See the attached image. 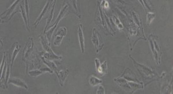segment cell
Masks as SVG:
<instances>
[{
	"label": "cell",
	"instance_id": "5b68a950",
	"mask_svg": "<svg viewBox=\"0 0 173 94\" xmlns=\"http://www.w3.org/2000/svg\"><path fill=\"white\" fill-rule=\"evenodd\" d=\"M67 33V30L66 27H61L58 30L57 33L55 36L53 44L55 46H60L62 43L63 38L65 37Z\"/></svg>",
	"mask_w": 173,
	"mask_h": 94
},
{
	"label": "cell",
	"instance_id": "f546056e",
	"mask_svg": "<svg viewBox=\"0 0 173 94\" xmlns=\"http://www.w3.org/2000/svg\"><path fill=\"white\" fill-rule=\"evenodd\" d=\"M70 1L72 2V5H73L75 10H76V12L78 11V12H80V11H79V9L78 8V7H77V0H70Z\"/></svg>",
	"mask_w": 173,
	"mask_h": 94
},
{
	"label": "cell",
	"instance_id": "d6986e66",
	"mask_svg": "<svg viewBox=\"0 0 173 94\" xmlns=\"http://www.w3.org/2000/svg\"><path fill=\"white\" fill-rule=\"evenodd\" d=\"M102 82H103L102 80H100V78H97L93 75L91 76L89 78V84L90 85L93 87L102 84Z\"/></svg>",
	"mask_w": 173,
	"mask_h": 94
},
{
	"label": "cell",
	"instance_id": "83f0119b",
	"mask_svg": "<svg viewBox=\"0 0 173 94\" xmlns=\"http://www.w3.org/2000/svg\"><path fill=\"white\" fill-rule=\"evenodd\" d=\"M106 92H105V89H104V87L100 85H99L98 89H97V91L96 92V93L97 94H105Z\"/></svg>",
	"mask_w": 173,
	"mask_h": 94
},
{
	"label": "cell",
	"instance_id": "5bb4252c",
	"mask_svg": "<svg viewBox=\"0 0 173 94\" xmlns=\"http://www.w3.org/2000/svg\"><path fill=\"white\" fill-rule=\"evenodd\" d=\"M131 14H132V18H133V20H134V21L135 24L137 25V26H138V27L140 29V30L142 31V33L143 38L146 40V38L145 37V35H144V28H143V27H142V23L141 22V20H140V18H139V15L135 12H134V11H133V12H132Z\"/></svg>",
	"mask_w": 173,
	"mask_h": 94
},
{
	"label": "cell",
	"instance_id": "d4e9b609",
	"mask_svg": "<svg viewBox=\"0 0 173 94\" xmlns=\"http://www.w3.org/2000/svg\"><path fill=\"white\" fill-rule=\"evenodd\" d=\"M142 1L144 3V6H145L146 9V10L147 9L151 12H152V11H153L152 4H151L150 0H142Z\"/></svg>",
	"mask_w": 173,
	"mask_h": 94
},
{
	"label": "cell",
	"instance_id": "7a4b0ae2",
	"mask_svg": "<svg viewBox=\"0 0 173 94\" xmlns=\"http://www.w3.org/2000/svg\"><path fill=\"white\" fill-rule=\"evenodd\" d=\"M149 45L151 48V51L153 53L155 61L158 65L161 64L162 52L161 50L160 45L158 42V37L156 35L151 34L149 36Z\"/></svg>",
	"mask_w": 173,
	"mask_h": 94
},
{
	"label": "cell",
	"instance_id": "2e32d148",
	"mask_svg": "<svg viewBox=\"0 0 173 94\" xmlns=\"http://www.w3.org/2000/svg\"><path fill=\"white\" fill-rule=\"evenodd\" d=\"M21 0H16L15 1H14L13 4L12 5V6H11L10 8L7 10L6 12H5V13H3L2 14H5V13H6V16H4V17H3L2 18V20L3 19H6L7 17H8V16H10L11 14H12V13L13 12V11L14 10V9H15L16 8V6L18 5L20 3H21ZM1 14V15H2Z\"/></svg>",
	"mask_w": 173,
	"mask_h": 94
},
{
	"label": "cell",
	"instance_id": "8fae6325",
	"mask_svg": "<svg viewBox=\"0 0 173 94\" xmlns=\"http://www.w3.org/2000/svg\"><path fill=\"white\" fill-rule=\"evenodd\" d=\"M52 5V2L51 0H48V1L46 2V5H45V6H44V8H43V10H42V13H40V16H38V18H37V20H36L35 23L34 25H33L35 27H37L38 26V25H39V23H40V21H41V20H42V18H43V16H44V15L46 14V13L47 12V11H48V10H50V8H51Z\"/></svg>",
	"mask_w": 173,
	"mask_h": 94
},
{
	"label": "cell",
	"instance_id": "3957f363",
	"mask_svg": "<svg viewBox=\"0 0 173 94\" xmlns=\"http://www.w3.org/2000/svg\"><path fill=\"white\" fill-rule=\"evenodd\" d=\"M68 8H69V6H68V5H65L63 7V8L61 10V11H60L59 16H58V18H57V19L56 20L55 22L53 24V25H52L51 27H50V28H50L49 30H48L45 33V35L46 36V37H47V38L48 39V40L50 41V40H51V38H52V36L53 31H54V30H55V29L56 28V27H57V25H59V23H60V21L62 20L63 18L68 14Z\"/></svg>",
	"mask_w": 173,
	"mask_h": 94
},
{
	"label": "cell",
	"instance_id": "e0dca14e",
	"mask_svg": "<svg viewBox=\"0 0 173 94\" xmlns=\"http://www.w3.org/2000/svg\"><path fill=\"white\" fill-rule=\"evenodd\" d=\"M42 59L43 60V63H44L45 64H46V65H47L50 68V69L53 71V72H55V73H57V72L59 70V69H58V68L57 67V66L55 65V64L52 61H50L48 59H45L44 57H42Z\"/></svg>",
	"mask_w": 173,
	"mask_h": 94
},
{
	"label": "cell",
	"instance_id": "cb8c5ba5",
	"mask_svg": "<svg viewBox=\"0 0 173 94\" xmlns=\"http://www.w3.org/2000/svg\"><path fill=\"white\" fill-rule=\"evenodd\" d=\"M146 14H147L146 15L147 22V24L149 25L151 23H152V21L155 18V17H156V14H155V13H152V12L147 13Z\"/></svg>",
	"mask_w": 173,
	"mask_h": 94
},
{
	"label": "cell",
	"instance_id": "1f68e13d",
	"mask_svg": "<svg viewBox=\"0 0 173 94\" xmlns=\"http://www.w3.org/2000/svg\"><path fill=\"white\" fill-rule=\"evenodd\" d=\"M138 1H139V3H140V4H141V5L142 6V7L144 8V10H145L146 11V8H145V6H144V3H143V1H142V0H138Z\"/></svg>",
	"mask_w": 173,
	"mask_h": 94
},
{
	"label": "cell",
	"instance_id": "52a82bcc",
	"mask_svg": "<svg viewBox=\"0 0 173 94\" xmlns=\"http://www.w3.org/2000/svg\"><path fill=\"white\" fill-rule=\"evenodd\" d=\"M33 47V38L32 37H30L28 38V41L26 43L25 48L23 49V60H25V59H28V57L30 56Z\"/></svg>",
	"mask_w": 173,
	"mask_h": 94
},
{
	"label": "cell",
	"instance_id": "ac0fdd59",
	"mask_svg": "<svg viewBox=\"0 0 173 94\" xmlns=\"http://www.w3.org/2000/svg\"><path fill=\"white\" fill-rule=\"evenodd\" d=\"M99 73L102 75H105L107 74V61H104V62L100 64L99 68L96 69Z\"/></svg>",
	"mask_w": 173,
	"mask_h": 94
},
{
	"label": "cell",
	"instance_id": "4dcf8cb0",
	"mask_svg": "<svg viewBox=\"0 0 173 94\" xmlns=\"http://www.w3.org/2000/svg\"><path fill=\"white\" fill-rule=\"evenodd\" d=\"M95 68L96 69H97V68H99V67L100 65V60L98 59H95Z\"/></svg>",
	"mask_w": 173,
	"mask_h": 94
},
{
	"label": "cell",
	"instance_id": "277c9868",
	"mask_svg": "<svg viewBox=\"0 0 173 94\" xmlns=\"http://www.w3.org/2000/svg\"><path fill=\"white\" fill-rule=\"evenodd\" d=\"M92 42L95 46L96 52L97 53H99L104 48V40L102 37V35L96 30L95 28H93L92 30Z\"/></svg>",
	"mask_w": 173,
	"mask_h": 94
},
{
	"label": "cell",
	"instance_id": "603a6c76",
	"mask_svg": "<svg viewBox=\"0 0 173 94\" xmlns=\"http://www.w3.org/2000/svg\"><path fill=\"white\" fill-rule=\"evenodd\" d=\"M45 72H43L41 70H31L28 72V74L30 75L31 77H38V76L40 75L41 74H44Z\"/></svg>",
	"mask_w": 173,
	"mask_h": 94
},
{
	"label": "cell",
	"instance_id": "ba28073f",
	"mask_svg": "<svg viewBox=\"0 0 173 94\" xmlns=\"http://www.w3.org/2000/svg\"><path fill=\"white\" fill-rule=\"evenodd\" d=\"M40 39L41 43L43 46V48L45 51L50 54H55L53 52V50L50 46V41L48 40V39L46 37V35H40L39 37Z\"/></svg>",
	"mask_w": 173,
	"mask_h": 94
},
{
	"label": "cell",
	"instance_id": "ffe728a7",
	"mask_svg": "<svg viewBox=\"0 0 173 94\" xmlns=\"http://www.w3.org/2000/svg\"><path fill=\"white\" fill-rule=\"evenodd\" d=\"M45 59H48L49 60H62V57H61L60 55H57L56 54H50L48 53H45L43 55Z\"/></svg>",
	"mask_w": 173,
	"mask_h": 94
},
{
	"label": "cell",
	"instance_id": "9a60e30c",
	"mask_svg": "<svg viewBox=\"0 0 173 94\" xmlns=\"http://www.w3.org/2000/svg\"><path fill=\"white\" fill-rule=\"evenodd\" d=\"M20 10H21V15H22V17L24 20V22L25 23V25H26L27 27V30L30 32V25L28 24V18H27V13L26 11H25V4L23 3V1H21V3H20Z\"/></svg>",
	"mask_w": 173,
	"mask_h": 94
},
{
	"label": "cell",
	"instance_id": "6da1fadb",
	"mask_svg": "<svg viewBox=\"0 0 173 94\" xmlns=\"http://www.w3.org/2000/svg\"><path fill=\"white\" fill-rule=\"evenodd\" d=\"M129 57L132 60L135 67L137 68V70H138L144 80H154L155 78L157 79L159 78L157 74L156 73V72L154 71L153 68L147 67L144 65L137 62L131 55L129 56Z\"/></svg>",
	"mask_w": 173,
	"mask_h": 94
},
{
	"label": "cell",
	"instance_id": "7402d4cb",
	"mask_svg": "<svg viewBox=\"0 0 173 94\" xmlns=\"http://www.w3.org/2000/svg\"><path fill=\"white\" fill-rule=\"evenodd\" d=\"M129 31L131 35H136L138 33V28L136 27V25L133 22H131L129 24Z\"/></svg>",
	"mask_w": 173,
	"mask_h": 94
},
{
	"label": "cell",
	"instance_id": "484cf974",
	"mask_svg": "<svg viewBox=\"0 0 173 94\" xmlns=\"http://www.w3.org/2000/svg\"><path fill=\"white\" fill-rule=\"evenodd\" d=\"M25 11H26V13H27L28 24L30 25V18H29V12H30V10H30V6H29L28 0H25Z\"/></svg>",
	"mask_w": 173,
	"mask_h": 94
},
{
	"label": "cell",
	"instance_id": "8992f818",
	"mask_svg": "<svg viewBox=\"0 0 173 94\" xmlns=\"http://www.w3.org/2000/svg\"><path fill=\"white\" fill-rule=\"evenodd\" d=\"M20 50V45L18 42H15L13 45V46L11 47V49L9 51V55H10V60H11V67H13V65L14 63V60H15L16 57H17L18 54L19 53Z\"/></svg>",
	"mask_w": 173,
	"mask_h": 94
},
{
	"label": "cell",
	"instance_id": "f1b7e54d",
	"mask_svg": "<svg viewBox=\"0 0 173 94\" xmlns=\"http://www.w3.org/2000/svg\"><path fill=\"white\" fill-rule=\"evenodd\" d=\"M111 1L114 2L115 4L119 5H124L125 4V2L124 0H110Z\"/></svg>",
	"mask_w": 173,
	"mask_h": 94
},
{
	"label": "cell",
	"instance_id": "4fadbf2b",
	"mask_svg": "<svg viewBox=\"0 0 173 94\" xmlns=\"http://www.w3.org/2000/svg\"><path fill=\"white\" fill-rule=\"evenodd\" d=\"M68 74H69V71H68V70H60V71L59 70L56 73L58 80H59V82L61 86L63 85L67 76L68 75Z\"/></svg>",
	"mask_w": 173,
	"mask_h": 94
},
{
	"label": "cell",
	"instance_id": "30bf717a",
	"mask_svg": "<svg viewBox=\"0 0 173 94\" xmlns=\"http://www.w3.org/2000/svg\"><path fill=\"white\" fill-rule=\"evenodd\" d=\"M77 33H78L79 44H80V49H81V52L82 53H84V52H85V40H84V32H83L82 24H80L78 25Z\"/></svg>",
	"mask_w": 173,
	"mask_h": 94
},
{
	"label": "cell",
	"instance_id": "9c48e42d",
	"mask_svg": "<svg viewBox=\"0 0 173 94\" xmlns=\"http://www.w3.org/2000/svg\"><path fill=\"white\" fill-rule=\"evenodd\" d=\"M121 77L124 78L126 80L130 81V82H134L137 83H142L138 80V78H136V75L133 73V72L129 69V68H126L124 73L121 76Z\"/></svg>",
	"mask_w": 173,
	"mask_h": 94
},
{
	"label": "cell",
	"instance_id": "44dd1931",
	"mask_svg": "<svg viewBox=\"0 0 173 94\" xmlns=\"http://www.w3.org/2000/svg\"><path fill=\"white\" fill-rule=\"evenodd\" d=\"M56 1L57 0H54V2L53 3V7H52V9L51 10V12H50V15L48 18V21H47V23H46V27L45 28V31H44V33H46V30H47V28L48 27L49 24L50 23V22L52 21V17H53V13H54V10H55V3H56Z\"/></svg>",
	"mask_w": 173,
	"mask_h": 94
},
{
	"label": "cell",
	"instance_id": "7c38bea8",
	"mask_svg": "<svg viewBox=\"0 0 173 94\" xmlns=\"http://www.w3.org/2000/svg\"><path fill=\"white\" fill-rule=\"evenodd\" d=\"M8 84H13L14 85L19 87H21L23 88L26 90L28 89V87L27 85V84L25 83V82H23L21 79L17 78V77H12L10 78L8 80Z\"/></svg>",
	"mask_w": 173,
	"mask_h": 94
},
{
	"label": "cell",
	"instance_id": "4316f807",
	"mask_svg": "<svg viewBox=\"0 0 173 94\" xmlns=\"http://www.w3.org/2000/svg\"><path fill=\"white\" fill-rule=\"evenodd\" d=\"M113 20L114 21V22L115 23V24L117 25V28L119 29V30H122V29L123 28V25H122V24L121 23L120 20L117 18V16H115L114 15L113 16Z\"/></svg>",
	"mask_w": 173,
	"mask_h": 94
}]
</instances>
